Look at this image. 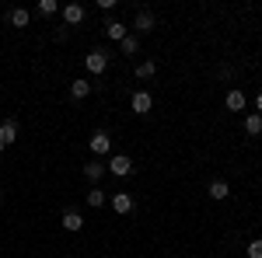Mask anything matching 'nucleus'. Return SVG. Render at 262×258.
<instances>
[{
  "label": "nucleus",
  "mask_w": 262,
  "mask_h": 258,
  "mask_svg": "<svg viewBox=\"0 0 262 258\" xmlns=\"http://www.w3.org/2000/svg\"><path fill=\"white\" fill-rule=\"evenodd\" d=\"M84 66H88V74H105V66H108V53H105V49H91V53L84 56Z\"/></svg>",
  "instance_id": "1"
},
{
  "label": "nucleus",
  "mask_w": 262,
  "mask_h": 258,
  "mask_svg": "<svg viewBox=\"0 0 262 258\" xmlns=\"http://www.w3.org/2000/svg\"><path fill=\"white\" fill-rule=\"evenodd\" d=\"M108 171H112L116 178H126V175H133V160L126 157V154H116V157L108 160Z\"/></svg>",
  "instance_id": "2"
},
{
  "label": "nucleus",
  "mask_w": 262,
  "mask_h": 258,
  "mask_svg": "<svg viewBox=\"0 0 262 258\" xmlns=\"http://www.w3.org/2000/svg\"><path fill=\"white\" fill-rule=\"evenodd\" d=\"M88 147H91L95 154H108V150H112V136H108L105 129H95L91 139H88Z\"/></svg>",
  "instance_id": "3"
},
{
  "label": "nucleus",
  "mask_w": 262,
  "mask_h": 258,
  "mask_svg": "<svg viewBox=\"0 0 262 258\" xmlns=\"http://www.w3.org/2000/svg\"><path fill=\"white\" fill-rule=\"evenodd\" d=\"M129 108H133L137 115H147V112L154 108V98H150L147 91H133V98H129Z\"/></svg>",
  "instance_id": "4"
},
{
  "label": "nucleus",
  "mask_w": 262,
  "mask_h": 258,
  "mask_svg": "<svg viewBox=\"0 0 262 258\" xmlns=\"http://www.w3.org/2000/svg\"><path fill=\"white\" fill-rule=\"evenodd\" d=\"M14 139H18V122H14V119L0 122V147H4V150H7V147H11V143H14Z\"/></svg>",
  "instance_id": "5"
},
{
  "label": "nucleus",
  "mask_w": 262,
  "mask_h": 258,
  "mask_svg": "<svg viewBox=\"0 0 262 258\" xmlns=\"http://www.w3.org/2000/svg\"><path fill=\"white\" fill-rule=\"evenodd\" d=\"M60 223H63V230H70V234H77V230H84V217L77 213V209H67Z\"/></svg>",
  "instance_id": "6"
},
{
  "label": "nucleus",
  "mask_w": 262,
  "mask_h": 258,
  "mask_svg": "<svg viewBox=\"0 0 262 258\" xmlns=\"http://www.w3.org/2000/svg\"><path fill=\"white\" fill-rule=\"evenodd\" d=\"M112 209H116L119 217H126V213L133 209V196H129V192H112Z\"/></svg>",
  "instance_id": "7"
},
{
  "label": "nucleus",
  "mask_w": 262,
  "mask_h": 258,
  "mask_svg": "<svg viewBox=\"0 0 262 258\" xmlns=\"http://www.w3.org/2000/svg\"><path fill=\"white\" fill-rule=\"evenodd\" d=\"M84 18H88V11H84L81 4H67V7H63V21H67V25H81Z\"/></svg>",
  "instance_id": "8"
},
{
  "label": "nucleus",
  "mask_w": 262,
  "mask_h": 258,
  "mask_svg": "<svg viewBox=\"0 0 262 258\" xmlns=\"http://www.w3.org/2000/svg\"><path fill=\"white\" fill-rule=\"evenodd\" d=\"M105 171H108V168H105L101 160H88V164H84V178H88V181H95V185H98V181L105 178Z\"/></svg>",
  "instance_id": "9"
},
{
  "label": "nucleus",
  "mask_w": 262,
  "mask_h": 258,
  "mask_svg": "<svg viewBox=\"0 0 262 258\" xmlns=\"http://www.w3.org/2000/svg\"><path fill=\"white\" fill-rule=\"evenodd\" d=\"M105 35H108L112 42H122L126 35H129V32H126V25H119L116 18H108V21H105Z\"/></svg>",
  "instance_id": "10"
},
{
  "label": "nucleus",
  "mask_w": 262,
  "mask_h": 258,
  "mask_svg": "<svg viewBox=\"0 0 262 258\" xmlns=\"http://www.w3.org/2000/svg\"><path fill=\"white\" fill-rule=\"evenodd\" d=\"M133 28H137L140 35L154 32V14H150V11H137V21H133Z\"/></svg>",
  "instance_id": "11"
},
{
  "label": "nucleus",
  "mask_w": 262,
  "mask_h": 258,
  "mask_svg": "<svg viewBox=\"0 0 262 258\" xmlns=\"http://www.w3.org/2000/svg\"><path fill=\"white\" fill-rule=\"evenodd\" d=\"M224 105H227V112H242V108L248 105V101H245V95L238 91V87H234V91H227V98H224Z\"/></svg>",
  "instance_id": "12"
},
{
  "label": "nucleus",
  "mask_w": 262,
  "mask_h": 258,
  "mask_svg": "<svg viewBox=\"0 0 262 258\" xmlns=\"http://www.w3.org/2000/svg\"><path fill=\"white\" fill-rule=\"evenodd\" d=\"M88 95H91V84H88L84 77L70 84V98H77V101H81V98H88Z\"/></svg>",
  "instance_id": "13"
},
{
  "label": "nucleus",
  "mask_w": 262,
  "mask_h": 258,
  "mask_svg": "<svg viewBox=\"0 0 262 258\" xmlns=\"http://www.w3.org/2000/svg\"><path fill=\"white\" fill-rule=\"evenodd\" d=\"M245 133H248V136H259L262 133V115L259 112H252V115L245 119Z\"/></svg>",
  "instance_id": "14"
},
{
  "label": "nucleus",
  "mask_w": 262,
  "mask_h": 258,
  "mask_svg": "<svg viewBox=\"0 0 262 258\" xmlns=\"http://www.w3.org/2000/svg\"><path fill=\"white\" fill-rule=\"evenodd\" d=\"M227 196H231V185H227V181H213V185H210V199L224 202Z\"/></svg>",
  "instance_id": "15"
},
{
  "label": "nucleus",
  "mask_w": 262,
  "mask_h": 258,
  "mask_svg": "<svg viewBox=\"0 0 262 258\" xmlns=\"http://www.w3.org/2000/svg\"><path fill=\"white\" fill-rule=\"evenodd\" d=\"M119 49H122V56H137V49H140V39H137V35H126V39L119 42Z\"/></svg>",
  "instance_id": "16"
},
{
  "label": "nucleus",
  "mask_w": 262,
  "mask_h": 258,
  "mask_svg": "<svg viewBox=\"0 0 262 258\" xmlns=\"http://www.w3.org/2000/svg\"><path fill=\"white\" fill-rule=\"evenodd\" d=\"M154 74H158V66H154V63H150V60L137 63V80H150V77H154Z\"/></svg>",
  "instance_id": "17"
},
{
  "label": "nucleus",
  "mask_w": 262,
  "mask_h": 258,
  "mask_svg": "<svg viewBox=\"0 0 262 258\" xmlns=\"http://www.w3.org/2000/svg\"><path fill=\"white\" fill-rule=\"evenodd\" d=\"M11 25H14V28H28V11H25V7H14V11H11Z\"/></svg>",
  "instance_id": "18"
},
{
  "label": "nucleus",
  "mask_w": 262,
  "mask_h": 258,
  "mask_svg": "<svg viewBox=\"0 0 262 258\" xmlns=\"http://www.w3.org/2000/svg\"><path fill=\"white\" fill-rule=\"evenodd\" d=\"M105 199H108V196H105L98 185H95V189L88 192V206H95V209H98V206H105Z\"/></svg>",
  "instance_id": "19"
},
{
  "label": "nucleus",
  "mask_w": 262,
  "mask_h": 258,
  "mask_svg": "<svg viewBox=\"0 0 262 258\" xmlns=\"http://www.w3.org/2000/svg\"><path fill=\"white\" fill-rule=\"evenodd\" d=\"M39 14L53 18V14H56V0H39Z\"/></svg>",
  "instance_id": "20"
},
{
  "label": "nucleus",
  "mask_w": 262,
  "mask_h": 258,
  "mask_svg": "<svg viewBox=\"0 0 262 258\" xmlns=\"http://www.w3.org/2000/svg\"><path fill=\"white\" fill-rule=\"evenodd\" d=\"M248 258H262V241H252L248 244Z\"/></svg>",
  "instance_id": "21"
},
{
  "label": "nucleus",
  "mask_w": 262,
  "mask_h": 258,
  "mask_svg": "<svg viewBox=\"0 0 262 258\" xmlns=\"http://www.w3.org/2000/svg\"><path fill=\"white\" fill-rule=\"evenodd\" d=\"M255 112L262 115V91H259V98H255Z\"/></svg>",
  "instance_id": "22"
},
{
  "label": "nucleus",
  "mask_w": 262,
  "mask_h": 258,
  "mask_svg": "<svg viewBox=\"0 0 262 258\" xmlns=\"http://www.w3.org/2000/svg\"><path fill=\"white\" fill-rule=\"evenodd\" d=\"M0 199H4V192H0Z\"/></svg>",
  "instance_id": "23"
}]
</instances>
